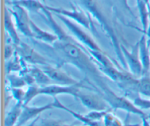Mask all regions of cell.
I'll use <instances>...</instances> for the list:
<instances>
[{"label":"cell","instance_id":"1","mask_svg":"<svg viewBox=\"0 0 150 126\" xmlns=\"http://www.w3.org/2000/svg\"><path fill=\"white\" fill-rule=\"evenodd\" d=\"M40 13L42 18L54 31V34L58 36L59 40L52 45L57 54L66 62L76 66L83 72L91 84H95V88L98 92L109 86L104 80L103 74L94 62V59H91L92 57H89L88 51L82 47L81 44L64 32L54 18L53 13L46 7Z\"/></svg>","mask_w":150,"mask_h":126},{"label":"cell","instance_id":"2","mask_svg":"<svg viewBox=\"0 0 150 126\" xmlns=\"http://www.w3.org/2000/svg\"><path fill=\"white\" fill-rule=\"evenodd\" d=\"M99 94H100L103 97L104 99L109 104L111 108H114V109L124 110L127 111L128 114H134L139 115L141 117L146 116L143 110L138 108L133 103V102H131L125 97L117 95L109 86L100 91Z\"/></svg>","mask_w":150,"mask_h":126},{"label":"cell","instance_id":"3","mask_svg":"<svg viewBox=\"0 0 150 126\" xmlns=\"http://www.w3.org/2000/svg\"><path fill=\"white\" fill-rule=\"evenodd\" d=\"M67 28L73 38L76 40H77L81 45H85L86 48L89 49L94 50V51H103L102 48H100L98 42L92 38V36L89 35L83 28L81 27V25L79 23H75V21L64 17V16H61V15L54 14Z\"/></svg>","mask_w":150,"mask_h":126},{"label":"cell","instance_id":"4","mask_svg":"<svg viewBox=\"0 0 150 126\" xmlns=\"http://www.w3.org/2000/svg\"><path fill=\"white\" fill-rule=\"evenodd\" d=\"M46 8L50 10L53 14H58L64 16L76 22L85 29H92L93 28V23L89 16L86 14V13L81 10L80 8H78L76 6L72 4L71 10H67V9L61 8V7H50L47 5Z\"/></svg>","mask_w":150,"mask_h":126},{"label":"cell","instance_id":"5","mask_svg":"<svg viewBox=\"0 0 150 126\" xmlns=\"http://www.w3.org/2000/svg\"><path fill=\"white\" fill-rule=\"evenodd\" d=\"M120 48L130 73L136 78L142 77L143 75V68L139 57V42H136V45L132 48L131 51H128L127 48L122 43Z\"/></svg>","mask_w":150,"mask_h":126},{"label":"cell","instance_id":"6","mask_svg":"<svg viewBox=\"0 0 150 126\" xmlns=\"http://www.w3.org/2000/svg\"><path fill=\"white\" fill-rule=\"evenodd\" d=\"M10 10L13 15L18 30L24 36L33 38L31 29L32 19L29 17L27 10L17 4H12V8L10 9Z\"/></svg>","mask_w":150,"mask_h":126},{"label":"cell","instance_id":"7","mask_svg":"<svg viewBox=\"0 0 150 126\" xmlns=\"http://www.w3.org/2000/svg\"><path fill=\"white\" fill-rule=\"evenodd\" d=\"M76 98L79 99L86 108L91 111H103L110 109L109 104L98 92H84L80 90L78 92Z\"/></svg>","mask_w":150,"mask_h":126},{"label":"cell","instance_id":"8","mask_svg":"<svg viewBox=\"0 0 150 126\" xmlns=\"http://www.w3.org/2000/svg\"><path fill=\"white\" fill-rule=\"evenodd\" d=\"M16 53L26 62L37 65H45L48 62L46 59L41 55L35 48L24 42H21L16 45Z\"/></svg>","mask_w":150,"mask_h":126},{"label":"cell","instance_id":"9","mask_svg":"<svg viewBox=\"0 0 150 126\" xmlns=\"http://www.w3.org/2000/svg\"><path fill=\"white\" fill-rule=\"evenodd\" d=\"M41 68L48 75V77L53 81V82L62 85H83L81 82L78 81L68 73L58 67H54L51 64H48L41 66Z\"/></svg>","mask_w":150,"mask_h":126},{"label":"cell","instance_id":"10","mask_svg":"<svg viewBox=\"0 0 150 126\" xmlns=\"http://www.w3.org/2000/svg\"><path fill=\"white\" fill-rule=\"evenodd\" d=\"M88 88L83 85H62L52 84L45 86H40V95L57 97L59 95H70L76 98L81 88Z\"/></svg>","mask_w":150,"mask_h":126},{"label":"cell","instance_id":"11","mask_svg":"<svg viewBox=\"0 0 150 126\" xmlns=\"http://www.w3.org/2000/svg\"><path fill=\"white\" fill-rule=\"evenodd\" d=\"M52 108H54L53 102L41 106H29L28 105H23L21 114L16 126H23L30 120L39 117L42 112Z\"/></svg>","mask_w":150,"mask_h":126},{"label":"cell","instance_id":"12","mask_svg":"<svg viewBox=\"0 0 150 126\" xmlns=\"http://www.w3.org/2000/svg\"><path fill=\"white\" fill-rule=\"evenodd\" d=\"M139 57L143 68V75H147L150 70V53L149 47L146 40V35H143L139 41Z\"/></svg>","mask_w":150,"mask_h":126},{"label":"cell","instance_id":"13","mask_svg":"<svg viewBox=\"0 0 150 126\" xmlns=\"http://www.w3.org/2000/svg\"><path fill=\"white\" fill-rule=\"evenodd\" d=\"M13 15L8 7L4 10V29L9 38L11 39L12 42L15 45H17L21 42L18 34V29L16 23L13 21Z\"/></svg>","mask_w":150,"mask_h":126},{"label":"cell","instance_id":"14","mask_svg":"<svg viewBox=\"0 0 150 126\" xmlns=\"http://www.w3.org/2000/svg\"><path fill=\"white\" fill-rule=\"evenodd\" d=\"M54 108H59V109L62 110H64V111H67L68 113H70V114L73 115V117L76 119V120H79L80 122H83L85 125L86 126H105L103 124H101L100 122H97V121H94V120H90L89 119L88 117H86V115H82L80 113H78L74 111L73 110L70 109V108L68 107L65 106L62 103L60 102L59 101L58 98L57 97H54Z\"/></svg>","mask_w":150,"mask_h":126},{"label":"cell","instance_id":"15","mask_svg":"<svg viewBox=\"0 0 150 126\" xmlns=\"http://www.w3.org/2000/svg\"><path fill=\"white\" fill-rule=\"evenodd\" d=\"M31 29H32L34 39L41 41L44 43L52 44L53 45L59 40L58 36L56 34H53L43 30L40 27H39L32 20L31 21Z\"/></svg>","mask_w":150,"mask_h":126},{"label":"cell","instance_id":"16","mask_svg":"<svg viewBox=\"0 0 150 126\" xmlns=\"http://www.w3.org/2000/svg\"><path fill=\"white\" fill-rule=\"evenodd\" d=\"M10 4H17L26 9L28 12L36 13H40L46 6L39 0H13Z\"/></svg>","mask_w":150,"mask_h":126},{"label":"cell","instance_id":"17","mask_svg":"<svg viewBox=\"0 0 150 126\" xmlns=\"http://www.w3.org/2000/svg\"><path fill=\"white\" fill-rule=\"evenodd\" d=\"M23 103L16 102L11 109L7 113L4 119V126H16L23 110Z\"/></svg>","mask_w":150,"mask_h":126},{"label":"cell","instance_id":"18","mask_svg":"<svg viewBox=\"0 0 150 126\" xmlns=\"http://www.w3.org/2000/svg\"><path fill=\"white\" fill-rule=\"evenodd\" d=\"M28 71L33 76L35 80L36 85H38V86H45L52 84L53 81L48 77V75L43 71V70L41 67L33 66V67H30L28 70Z\"/></svg>","mask_w":150,"mask_h":126},{"label":"cell","instance_id":"19","mask_svg":"<svg viewBox=\"0 0 150 126\" xmlns=\"http://www.w3.org/2000/svg\"><path fill=\"white\" fill-rule=\"evenodd\" d=\"M136 1H137V7L140 16L141 22H142L144 32L145 33L149 23L150 11L149 8L150 9V7L145 0H136Z\"/></svg>","mask_w":150,"mask_h":126},{"label":"cell","instance_id":"20","mask_svg":"<svg viewBox=\"0 0 150 126\" xmlns=\"http://www.w3.org/2000/svg\"><path fill=\"white\" fill-rule=\"evenodd\" d=\"M86 51L94 59V60H95V62L98 63V65L102 66V67L116 66L114 62L104 53V51H94V50L89 49V48H86Z\"/></svg>","mask_w":150,"mask_h":126},{"label":"cell","instance_id":"21","mask_svg":"<svg viewBox=\"0 0 150 126\" xmlns=\"http://www.w3.org/2000/svg\"><path fill=\"white\" fill-rule=\"evenodd\" d=\"M136 92L144 96L150 98V76L144 75L138 78L136 82Z\"/></svg>","mask_w":150,"mask_h":126},{"label":"cell","instance_id":"22","mask_svg":"<svg viewBox=\"0 0 150 126\" xmlns=\"http://www.w3.org/2000/svg\"><path fill=\"white\" fill-rule=\"evenodd\" d=\"M7 79L11 88H23L26 85L24 79L21 75H16L13 73H8L7 75Z\"/></svg>","mask_w":150,"mask_h":126},{"label":"cell","instance_id":"23","mask_svg":"<svg viewBox=\"0 0 150 126\" xmlns=\"http://www.w3.org/2000/svg\"><path fill=\"white\" fill-rule=\"evenodd\" d=\"M40 95V86L38 85H31L26 91L24 98L23 101V105H28L32 100Z\"/></svg>","mask_w":150,"mask_h":126},{"label":"cell","instance_id":"24","mask_svg":"<svg viewBox=\"0 0 150 126\" xmlns=\"http://www.w3.org/2000/svg\"><path fill=\"white\" fill-rule=\"evenodd\" d=\"M16 56L14 57L12 61H10L7 64V74L11 73H14V72L20 71L22 69V64L21 61H22V59L16 53Z\"/></svg>","mask_w":150,"mask_h":126},{"label":"cell","instance_id":"25","mask_svg":"<svg viewBox=\"0 0 150 126\" xmlns=\"http://www.w3.org/2000/svg\"><path fill=\"white\" fill-rule=\"evenodd\" d=\"M103 125L105 126H125L122 122L111 111H109L104 117Z\"/></svg>","mask_w":150,"mask_h":126},{"label":"cell","instance_id":"26","mask_svg":"<svg viewBox=\"0 0 150 126\" xmlns=\"http://www.w3.org/2000/svg\"><path fill=\"white\" fill-rule=\"evenodd\" d=\"M109 111H111V108L108 110H103V111H91L90 112L86 114V117L94 121L100 122L101 120H103L105 116Z\"/></svg>","mask_w":150,"mask_h":126},{"label":"cell","instance_id":"27","mask_svg":"<svg viewBox=\"0 0 150 126\" xmlns=\"http://www.w3.org/2000/svg\"><path fill=\"white\" fill-rule=\"evenodd\" d=\"M133 102L140 109H150V98L149 99H145L142 97L137 96L134 98Z\"/></svg>","mask_w":150,"mask_h":126},{"label":"cell","instance_id":"28","mask_svg":"<svg viewBox=\"0 0 150 126\" xmlns=\"http://www.w3.org/2000/svg\"><path fill=\"white\" fill-rule=\"evenodd\" d=\"M10 88V94L12 97L16 100L17 102L23 103V98H24L26 91L23 89V88Z\"/></svg>","mask_w":150,"mask_h":126},{"label":"cell","instance_id":"29","mask_svg":"<svg viewBox=\"0 0 150 126\" xmlns=\"http://www.w3.org/2000/svg\"><path fill=\"white\" fill-rule=\"evenodd\" d=\"M15 54H16V45L11 41L10 42L7 41L5 47H4V59L5 60L7 61L9 60Z\"/></svg>","mask_w":150,"mask_h":126},{"label":"cell","instance_id":"30","mask_svg":"<svg viewBox=\"0 0 150 126\" xmlns=\"http://www.w3.org/2000/svg\"><path fill=\"white\" fill-rule=\"evenodd\" d=\"M63 125H64V122L59 120L46 119V120H41L39 126H63Z\"/></svg>","mask_w":150,"mask_h":126},{"label":"cell","instance_id":"31","mask_svg":"<svg viewBox=\"0 0 150 126\" xmlns=\"http://www.w3.org/2000/svg\"><path fill=\"white\" fill-rule=\"evenodd\" d=\"M147 115V114H146ZM142 126H150V123L149 122V119H148L147 116L142 117Z\"/></svg>","mask_w":150,"mask_h":126},{"label":"cell","instance_id":"32","mask_svg":"<svg viewBox=\"0 0 150 126\" xmlns=\"http://www.w3.org/2000/svg\"><path fill=\"white\" fill-rule=\"evenodd\" d=\"M145 35H146V37H147L148 38H149V39H150V20H149V26H148L147 29H146V32H145Z\"/></svg>","mask_w":150,"mask_h":126},{"label":"cell","instance_id":"33","mask_svg":"<svg viewBox=\"0 0 150 126\" xmlns=\"http://www.w3.org/2000/svg\"><path fill=\"white\" fill-rule=\"evenodd\" d=\"M39 118H40V117H38V118L35 119V120H33V121H32V122L30 123V124L28 125H26V126H35V125H36L37 122L38 121V120H39Z\"/></svg>","mask_w":150,"mask_h":126},{"label":"cell","instance_id":"34","mask_svg":"<svg viewBox=\"0 0 150 126\" xmlns=\"http://www.w3.org/2000/svg\"><path fill=\"white\" fill-rule=\"evenodd\" d=\"M125 126H142L140 124H125Z\"/></svg>","mask_w":150,"mask_h":126},{"label":"cell","instance_id":"35","mask_svg":"<svg viewBox=\"0 0 150 126\" xmlns=\"http://www.w3.org/2000/svg\"><path fill=\"white\" fill-rule=\"evenodd\" d=\"M63 126H78V125H67V124H65V123H64Z\"/></svg>","mask_w":150,"mask_h":126},{"label":"cell","instance_id":"36","mask_svg":"<svg viewBox=\"0 0 150 126\" xmlns=\"http://www.w3.org/2000/svg\"><path fill=\"white\" fill-rule=\"evenodd\" d=\"M145 1H146V2L148 4H149V7H150V5H149V0H145Z\"/></svg>","mask_w":150,"mask_h":126},{"label":"cell","instance_id":"37","mask_svg":"<svg viewBox=\"0 0 150 126\" xmlns=\"http://www.w3.org/2000/svg\"><path fill=\"white\" fill-rule=\"evenodd\" d=\"M146 116H147L148 119H149V120H150V113H149V114H147V115H146Z\"/></svg>","mask_w":150,"mask_h":126},{"label":"cell","instance_id":"38","mask_svg":"<svg viewBox=\"0 0 150 126\" xmlns=\"http://www.w3.org/2000/svg\"><path fill=\"white\" fill-rule=\"evenodd\" d=\"M149 53H150V44L149 45Z\"/></svg>","mask_w":150,"mask_h":126},{"label":"cell","instance_id":"39","mask_svg":"<svg viewBox=\"0 0 150 126\" xmlns=\"http://www.w3.org/2000/svg\"><path fill=\"white\" fill-rule=\"evenodd\" d=\"M149 5H150V0H149Z\"/></svg>","mask_w":150,"mask_h":126},{"label":"cell","instance_id":"40","mask_svg":"<svg viewBox=\"0 0 150 126\" xmlns=\"http://www.w3.org/2000/svg\"><path fill=\"white\" fill-rule=\"evenodd\" d=\"M11 1H13V0H11Z\"/></svg>","mask_w":150,"mask_h":126}]
</instances>
